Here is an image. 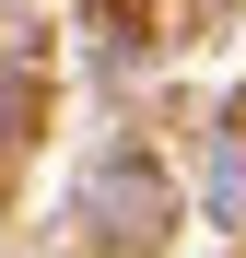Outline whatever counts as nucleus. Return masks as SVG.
I'll return each mask as SVG.
<instances>
[{
	"instance_id": "2",
	"label": "nucleus",
	"mask_w": 246,
	"mask_h": 258,
	"mask_svg": "<svg viewBox=\"0 0 246 258\" xmlns=\"http://www.w3.org/2000/svg\"><path fill=\"white\" fill-rule=\"evenodd\" d=\"M211 223H246V117H223V153H211Z\"/></svg>"
},
{
	"instance_id": "1",
	"label": "nucleus",
	"mask_w": 246,
	"mask_h": 258,
	"mask_svg": "<svg viewBox=\"0 0 246 258\" xmlns=\"http://www.w3.org/2000/svg\"><path fill=\"white\" fill-rule=\"evenodd\" d=\"M82 211H94L106 235H152V223H164V188L141 176L129 153H117V164H94V188H82Z\"/></svg>"
}]
</instances>
